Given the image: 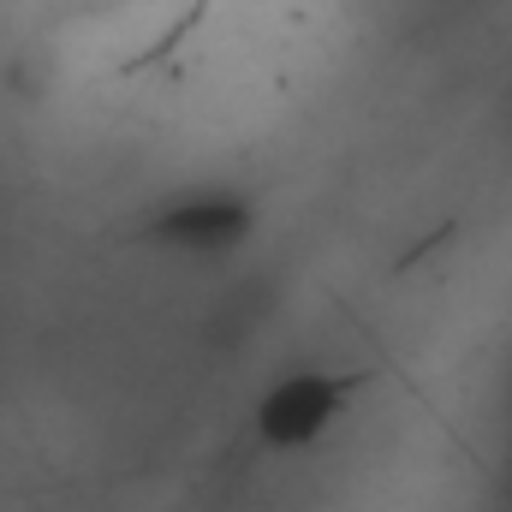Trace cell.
<instances>
[{"label":"cell","mask_w":512,"mask_h":512,"mask_svg":"<svg viewBox=\"0 0 512 512\" xmlns=\"http://www.w3.org/2000/svg\"><path fill=\"white\" fill-rule=\"evenodd\" d=\"M340 405V382H292V387H274L268 405H262V435L274 447H304L322 435V423L334 417Z\"/></svg>","instance_id":"obj_1"}]
</instances>
